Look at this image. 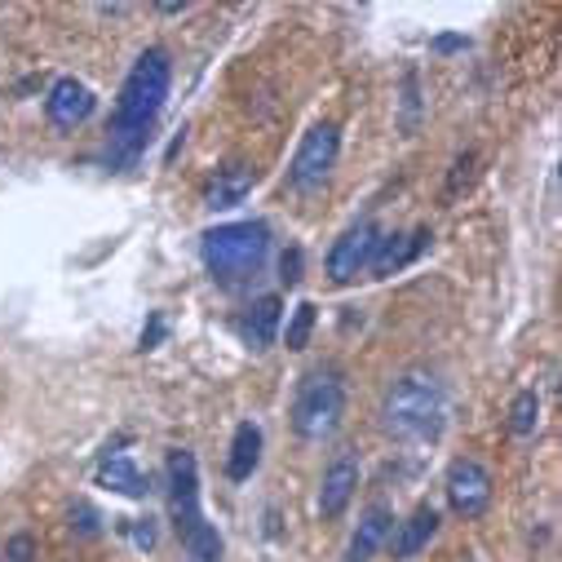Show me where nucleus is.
Segmentation results:
<instances>
[{
	"label": "nucleus",
	"instance_id": "f257e3e1",
	"mask_svg": "<svg viewBox=\"0 0 562 562\" xmlns=\"http://www.w3.org/2000/svg\"><path fill=\"white\" fill-rule=\"evenodd\" d=\"M169 85H173V67H169V54L160 45L137 54V63L128 67V76L120 85V98H115L111 137H106V165L128 169L137 156L147 151V137H151V124H156V115L169 98Z\"/></svg>",
	"mask_w": 562,
	"mask_h": 562
},
{
	"label": "nucleus",
	"instance_id": "f03ea898",
	"mask_svg": "<svg viewBox=\"0 0 562 562\" xmlns=\"http://www.w3.org/2000/svg\"><path fill=\"white\" fill-rule=\"evenodd\" d=\"M376 416L394 443H435L448 426V385L430 368H407L381 390Z\"/></svg>",
	"mask_w": 562,
	"mask_h": 562
},
{
	"label": "nucleus",
	"instance_id": "7ed1b4c3",
	"mask_svg": "<svg viewBox=\"0 0 562 562\" xmlns=\"http://www.w3.org/2000/svg\"><path fill=\"white\" fill-rule=\"evenodd\" d=\"M200 257L217 284H244L248 274H257L270 257V226L266 222H231L213 226L200 239Z\"/></svg>",
	"mask_w": 562,
	"mask_h": 562
},
{
	"label": "nucleus",
	"instance_id": "20e7f679",
	"mask_svg": "<svg viewBox=\"0 0 562 562\" xmlns=\"http://www.w3.org/2000/svg\"><path fill=\"white\" fill-rule=\"evenodd\" d=\"M346 416V381L337 368H315L302 376L297 398H293V430L306 443H324L341 430Z\"/></svg>",
	"mask_w": 562,
	"mask_h": 562
},
{
	"label": "nucleus",
	"instance_id": "39448f33",
	"mask_svg": "<svg viewBox=\"0 0 562 562\" xmlns=\"http://www.w3.org/2000/svg\"><path fill=\"white\" fill-rule=\"evenodd\" d=\"M337 156H341V133H337V124H315V128L302 137V147H297V156H293V165H289V187L302 191V195L319 191V187L333 178Z\"/></svg>",
	"mask_w": 562,
	"mask_h": 562
},
{
	"label": "nucleus",
	"instance_id": "423d86ee",
	"mask_svg": "<svg viewBox=\"0 0 562 562\" xmlns=\"http://www.w3.org/2000/svg\"><path fill=\"white\" fill-rule=\"evenodd\" d=\"M165 474H169V518H173V531L187 536L191 527L204 522V514H200V465H195V457L187 448H178V452H169V470Z\"/></svg>",
	"mask_w": 562,
	"mask_h": 562
},
{
	"label": "nucleus",
	"instance_id": "0eeeda50",
	"mask_svg": "<svg viewBox=\"0 0 562 562\" xmlns=\"http://www.w3.org/2000/svg\"><path fill=\"white\" fill-rule=\"evenodd\" d=\"M443 492H448V505H452L457 518H483L496 487H492L487 465H479L474 457H461V461H452Z\"/></svg>",
	"mask_w": 562,
	"mask_h": 562
},
{
	"label": "nucleus",
	"instance_id": "6e6552de",
	"mask_svg": "<svg viewBox=\"0 0 562 562\" xmlns=\"http://www.w3.org/2000/svg\"><path fill=\"white\" fill-rule=\"evenodd\" d=\"M376 239H381L376 222H355V226L333 244V252H328L333 284H350V279H359V274L368 270V261H372V252H376Z\"/></svg>",
	"mask_w": 562,
	"mask_h": 562
},
{
	"label": "nucleus",
	"instance_id": "1a4fd4ad",
	"mask_svg": "<svg viewBox=\"0 0 562 562\" xmlns=\"http://www.w3.org/2000/svg\"><path fill=\"white\" fill-rule=\"evenodd\" d=\"M355 492H359V461H355V452H337L333 465L324 470V483H319V514L341 518L350 509Z\"/></svg>",
	"mask_w": 562,
	"mask_h": 562
},
{
	"label": "nucleus",
	"instance_id": "9d476101",
	"mask_svg": "<svg viewBox=\"0 0 562 562\" xmlns=\"http://www.w3.org/2000/svg\"><path fill=\"white\" fill-rule=\"evenodd\" d=\"M45 115H49L54 128H76V124H85V120L93 115V93H89V85H80L76 76H63V80L49 89V98H45Z\"/></svg>",
	"mask_w": 562,
	"mask_h": 562
},
{
	"label": "nucleus",
	"instance_id": "9b49d317",
	"mask_svg": "<svg viewBox=\"0 0 562 562\" xmlns=\"http://www.w3.org/2000/svg\"><path fill=\"white\" fill-rule=\"evenodd\" d=\"M426 244H430V231H412V235H381V239H376V252H372V261H368V270H372L376 279L398 274L403 266H412L420 252H426Z\"/></svg>",
	"mask_w": 562,
	"mask_h": 562
},
{
	"label": "nucleus",
	"instance_id": "f8f14e48",
	"mask_svg": "<svg viewBox=\"0 0 562 562\" xmlns=\"http://www.w3.org/2000/svg\"><path fill=\"white\" fill-rule=\"evenodd\" d=\"M390 536H394V514L385 505H368L363 518H359V527H355V536H350V544H346V558L341 562H372L376 549Z\"/></svg>",
	"mask_w": 562,
	"mask_h": 562
},
{
	"label": "nucleus",
	"instance_id": "ddd939ff",
	"mask_svg": "<svg viewBox=\"0 0 562 562\" xmlns=\"http://www.w3.org/2000/svg\"><path fill=\"white\" fill-rule=\"evenodd\" d=\"M279 319H284V302H279L274 293H266V297H257V302L248 306L239 333H244V341H248L252 350H270L274 337H279Z\"/></svg>",
	"mask_w": 562,
	"mask_h": 562
},
{
	"label": "nucleus",
	"instance_id": "4468645a",
	"mask_svg": "<svg viewBox=\"0 0 562 562\" xmlns=\"http://www.w3.org/2000/svg\"><path fill=\"white\" fill-rule=\"evenodd\" d=\"M252 182H257V173L248 169V165H226V169H217V178L204 187V209H235V204H244L248 200V191H252Z\"/></svg>",
	"mask_w": 562,
	"mask_h": 562
},
{
	"label": "nucleus",
	"instance_id": "2eb2a0df",
	"mask_svg": "<svg viewBox=\"0 0 562 562\" xmlns=\"http://www.w3.org/2000/svg\"><path fill=\"white\" fill-rule=\"evenodd\" d=\"M257 465H261V426L239 420L235 439H231V457H226V479L231 483H248Z\"/></svg>",
	"mask_w": 562,
	"mask_h": 562
},
{
	"label": "nucleus",
	"instance_id": "dca6fc26",
	"mask_svg": "<svg viewBox=\"0 0 562 562\" xmlns=\"http://www.w3.org/2000/svg\"><path fill=\"white\" fill-rule=\"evenodd\" d=\"M98 483L102 487H111V492H120V496H128V501H143L147 492H151V483H147V474L143 470H137L124 452H106V461L98 465Z\"/></svg>",
	"mask_w": 562,
	"mask_h": 562
},
{
	"label": "nucleus",
	"instance_id": "f3484780",
	"mask_svg": "<svg viewBox=\"0 0 562 562\" xmlns=\"http://www.w3.org/2000/svg\"><path fill=\"white\" fill-rule=\"evenodd\" d=\"M435 531H439V509H435V505H420V509L398 527V536H394V558H416L420 549L435 540Z\"/></svg>",
	"mask_w": 562,
	"mask_h": 562
},
{
	"label": "nucleus",
	"instance_id": "a211bd4d",
	"mask_svg": "<svg viewBox=\"0 0 562 562\" xmlns=\"http://www.w3.org/2000/svg\"><path fill=\"white\" fill-rule=\"evenodd\" d=\"M182 553H187V562H222V536H217V527L213 522L191 527L182 536Z\"/></svg>",
	"mask_w": 562,
	"mask_h": 562
},
{
	"label": "nucleus",
	"instance_id": "6ab92c4d",
	"mask_svg": "<svg viewBox=\"0 0 562 562\" xmlns=\"http://www.w3.org/2000/svg\"><path fill=\"white\" fill-rule=\"evenodd\" d=\"M536 426H540V394L536 390H518L514 403H509V435L527 439V435H536Z\"/></svg>",
	"mask_w": 562,
	"mask_h": 562
},
{
	"label": "nucleus",
	"instance_id": "aec40b11",
	"mask_svg": "<svg viewBox=\"0 0 562 562\" xmlns=\"http://www.w3.org/2000/svg\"><path fill=\"white\" fill-rule=\"evenodd\" d=\"M311 333H315V306H311V302H302V306L293 311L289 328H284V341H289V350H306Z\"/></svg>",
	"mask_w": 562,
	"mask_h": 562
},
{
	"label": "nucleus",
	"instance_id": "412c9836",
	"mask_svg": "<svg viewBox=\"0 0 562 562\" xmlns=\"http://www.w3.org/2000/svg\"><path fill=\"white\" fill-rule=\"evenodd\" d=\"M416 120H420V93H416V71L403 76V133L412 137L416 133Z\"/></svg>",
	"mask_w": 562,
	"mask_h": 562
},
{
	"label": "nucleus",
	"instance_id": "4be33fe9",
	"mask_svg": "<svg viewBox=\"0 0 562 562\" xmlns=\"http://www.w3.org/2000/svg\"><path fill=\"white\" fill-rule=\"evenodd\" d=\"M71 531H80V536H98L102 531V518H98V509L93 505H71Z\"/></svg>",
	"mask_w": 562,
	"mask_h": 562
},
{
	"label": "nucleus",
	"instance_id": "5701e85b",
	"mask_svg": "<svg viewBox=\"0 0 562 562\" xmlns=\"http://www.w3.org/2000/svg\"><path fill=\"white\" fill-rule=\"evenodd\" d=\"M5 558H10V562H32V558H36V540H32L27 531L10 536V544H5Z\"/></svg>",
	"mask_w": 562,
	"mask_h": 562
},
{
	"label": "nucleus",
	"instance_id": "b1692460",
	"mask_svg": "<svg viewBox=\"0 0 562 562\" xmlns=\"http://www.w3.org/2000/svg\"><path fill=\"white\" fill-rule=\"evenodd\" d=\"M165 333H169V328H165V315H151V324L143 328V346H137V350H156V346L165 341Z\"/></svg>",
	"mask_w": 562,
	"mask_h": 562
},
{
	"label": "nucleus",
	"instance_id": "393cba45",
	"mask_svg": "<svg viewBox=\"0 0 562 562\" xmlns=\"http://www.w3.org/2000/svg\"><path fill=\"white\" fill-rule=\"evenodd\" d=\"M302 279V252L293 248V252H284V284H297Z\"/></svg>",
	"mask_w": 562,
	"mask_h": 562
},
{
	"label": "nucleus",
	"instance_id": "a878e982",
	"mask_svg": "<svg viewBox=\"0 0 562 562\" xmlns=\"http://www.w3.org/2000/svg\"><path fill=\"white\" fill-rule=\"evenodd\" d=\"M133 540L143 544V549H151V544H156V527H151V518H147V522H133Z\"/></svg>",
	"mask_w": 562,
	"mask_h": 562
},
{
	"label": "nucleus",
	"instance_id": "bb28decb",
	"mask_svg": "<svg viewBox=\"0 0 562 562\" xmlns=\"http://www.w3.org/2000/svg\"><path fill=\"white\" fill-rule=\"evenodd\" d=\"M457 49H465V36H439L435 41V54H457Z\"/></svg>",
	"mask_w": 562,
	"mask_h": 562
}]
</instances>
